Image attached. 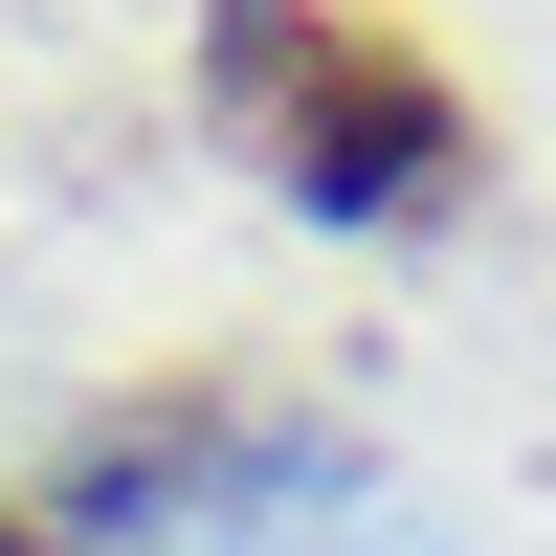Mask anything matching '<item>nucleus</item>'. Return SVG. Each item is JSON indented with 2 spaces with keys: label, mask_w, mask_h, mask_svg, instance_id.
I'll use <instances>...</instances> for the list:
<instances>
[{
  "label": "nucleus",
  "mask_w": 556,
  "mask_h": 556,
  "mask_svg": "<svg viewBox=\"0 0 556 556\" xmlns=\"http://www.w3.org/2000/svg\"><path fill=\"white\" fill-rule=\"evenodd\" d=\"M0 556H23V534H0Z\"/></svg>",
  "instance_id": "nucleus-2"
},
{
  "label": "nucleus",
  "mask_w": 556,
  "mask_h": 556,
  "mask_svg": "<svg viewBox=\"0 0 556 556\" xmlns=\"http://www.w3.org/2000/svg\"><path fill=\"white\" fill-rule=\"evenodd\" d=\"M223 134L334 223H401L468 178V89L401 45V0H223Z\"/></svg>",
  "instance_id": "nucleus-1"
}]
</instances>
